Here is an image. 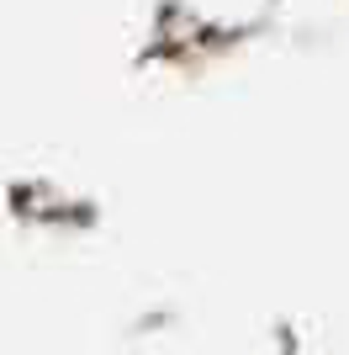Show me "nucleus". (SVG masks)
<instances>
[]
</instances>
